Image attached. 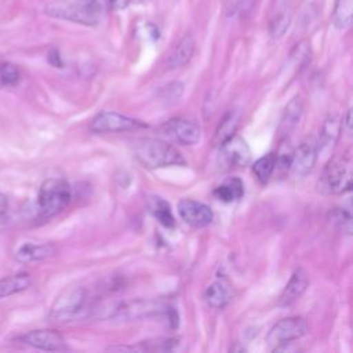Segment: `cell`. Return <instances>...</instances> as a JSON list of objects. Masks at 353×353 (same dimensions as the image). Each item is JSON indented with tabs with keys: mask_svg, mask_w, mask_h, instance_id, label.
I'll return each instance as SVG.
<instances>
[{
	"mask_svg": "<svg viewBox=\"0 0 353 353\" xmlns=\"http://www.w3.org/2000/svg\"><path fill=\"white\" fill-rule=\"evenodd\" d=\"M239 123H240V112L236 110V109L229 110L218 125V130H216V134H215V142L219 145L226 138L232 137L236 132Z\"/></svg>",
	"mask_w": 353,
	"mask_h": 353,
	"instance_id": "d4e9b609",
	"label": "cell"
},
{
	"mask_svg": "<svg viewBox=\"0 0 353 353\" xmlns=\"http://www.w3.org/2000/svg\"><path fill=\"white\" fill-rule=\"evenodd\" d=\"M113 10H123L130 4V0H108Z\"/></svg>",
	"mask_w": 353,
	"mask_h": 353,
	"instance_id": "e575fe53",
	"label": "cell"
},
{
	"mask_svg": "<svg viewBox=\"0 0 353 353\" xmlns=\"http://www.w3.org/2000/svg\"><path fill=\"white\" fill-rule=\"evenodd\" d=\"M317 157H319V153H317L316 139L306 138L305 141H302L298 149L294 150V157H292L290 170L296 178H303L313 170L317 161Z\"/></svg>",
	"mask_w": 353,
	"mask_h": 353,
	"instance_id": "4fadbf2b",
	"label": "cell"
},
{
	"mask_svg": "<svg viewBox=\"0 0 353 353\" xmlns=\"http://www.w3.org/2000/svg\"><path fill=\"white\" fill-rule=\"evenodd\" d=\"M309 331V324L302 316H290L279 320L266 335L269 350L277 352L284 349L292 341L305 336Z\"/></svg>",
	"mask_w": 353,
	"mask_h": 353,
	"instance_id": "8992f818",
	"label": "cell"
},
{
	"mask_svg": "<svg viewBox=\"0 0 353 353\" xmlns=\"http://www.w3.org/2000/svg\"><path fill=\"white\" fill-rule=\"evenodd\" d=\"M182 92H183V84L181 81H172L160 90L159 97L165 103H174L181 98Z\"/></svg>",
	"mask_w": 353,
	"mask_h": 353,
	"instance_id": "4dcf8cb0",
	"label": "cell"
},
{
	"mask_svg": "<svg viewBox=\"0 0 353 353\" xmlns=\"http://www.w3.org/2000/svg\"><path fill=\"white\" fill-rule=\"evenodd\" d=\"M19 79H21L19 69L14 63L11 62L0 63V90L15 87L19 83Z\"/></svg>",
	"mask_w": 353,
	"mask_h": 353,
	"instance_id": "f1b7e54d",
	"label": "cell"
},
{
	"mask_svg": "<svg viewBox=\"0 0 353 353\" xmlns=\"http://www.w3.org/2000/svg\"><path fill=\"white\" fill-rule=\"evenodd\" d=\"M32 285V277L28 273H15L0 279V299L28 290Z\"/></svg>",
	"mask_w": 353,
	"mask_h": 353,
	"instance_id": "ffe728a7",
	"label": "cell"
},
{
	"mask_svg": "<svg viewBox=\"0 0 353 353\" xmlns=\"http://www.w3.org/2000/svg\"><path fill=\"white\" fill-rule=\"evenodd\" d=\"M148 208L150 214L164 226V228H174L175 218L172 215L170 204L159 196H149L148 199Z\"/></svg>",
	"mask_w": 353,
	"mask_h": 353,
	"instance_id": "603a6c76",
	"label": "cell"
},
{
	"mask_svg": "<svg viewBox=\"0 0 353 353\" xmlns=\"http://www.w3.org/2000/svg\"><path fill=\"white\" fill-rule=\"evenodd\" d=\"M8 212V199L0 193V219H3Z\"/></svg>",
	"mask_w": 353,
	"mask_h": 353,
	"instance_id": "836d02e7",
	"label": "cell"
},
{
	"mask_svg": "<svg viewBox=\"0 0 353 353\" xmlns=\"http://www.w3.org/2000/svg\"><path fill=\"white\" fill-rule=\"evenodd\" d=\"M163 134L179 145H196L201 138V128L193 120L175 117L163 125Z\"/></svg>",
	"mask_w": 353,
	"mask_h": 353,
	"instance_id": "30bf717a",
	"label": "cell"
},
{
	"mask_svg": "<svg viewBox=\"0 0 353 353\" xmlns=\"http://www.w3.org/2000/svg\"><path fill=\"white\" fill-rule=\"evenodd\" d=\"M244 194V185H243V181L236 178V176H232V178H228L225 179L218 188H215L214 190V196L223 201V203H232V201H236L239 199H241Z\"/></svg>",
	"mask_w": 353,
	"mask_h": 353,
	"instance_id": "7402d4cb",
	"label": "cell"
},
{
	"mask_svg": "<svg viewBox=\"0 0 353 353\" xmlns=\"http://www.w3.org/2000/svg\"><path fill=\"white\" fill-rule=\"evenodd\" d=\"M294 148L290 142L288 138H283L281 143L277 149V152L274 153V171L277 170L280 174H285L290 171L291 168V163H292V157H294Z\"/></svg>",
	"mask_w": 353,
	"mask_h": 353,
	"instance_id": "484cf974",
	"label": "cell"
},
{
	"mask_svg": "<svg viewBox=\"0 0 353 353\" xmlns=\"http://www.w3.org/2000/svg\"><path fill=\"white\" fill-rule=\"evenodd\" d=\"M44 12L51 18L97 26L101 22L103 8L98 0H57L47 4Z\"/></svg>",
	"mask_w": 353,
	"mask_h": 353,
	"instance_id": "7a4b0ae2",
	"label": "cell"
},
{
	"mask_svg": "<svg viewBox=\"0 0 353 353\" xmlns=\"http://www.w3.org/2000/svg\"><path fill=\"white\" fill-rule=\"evenodd\" d=\"M178 214L188 225L199 229L208 226L214 219L211 208L193 199H182L178 203Z\"/></svg>",
	"mask_w": 353,
	"mask_h": 353,
	"instance_id": "7c38bea8",
	"label": "cell"
},
{
	"mask_svg": "<svg viewBox=\"0 0 353 353\" xmlns=\"http://www.w3.org/2000/svg\"><path fill=\"white\" fill-rule=\"evenodd\" d=\"M95 310L90 291L84 287H73L57 298L50 310V319L57 323H69L85 319Z\"/></svg>",
	"mask_w": 353,
	"mask_h": 353,
	"instance_id": "6da1fadb",
	"label": "cell"
},
{
	"mask_svg": "<svg viewBox=\"0 0 353 353\" xmlns=\"http://www.w3.org/2000/svg\"><path fill=\"white\" fill-rule=\"evenodd\" d=\"M342 132V121L336 114H330L321 124L319 138L316 139L317 153L328 154L336 145Z\"/></svg>",
	"mask_w": 353,
	"mask_h": 353,
	"instance_id": "5bb4252c",
	"label": "cell"
},
{
	"mask_svg": "<svg viewBox=\"0 0 353 353\" xmlns=\"http://www.w3.org/2000/svg\"><path fill=\"white\" fill-rule=\"evenodd\" d=\"M196 50V41L193 39V36L190 33L185 34L179 43L176 44V47L172 50V52L170 54L168 58V66L171 69H176L181 66H185L193 57Z\"/></svg>",
	"mask_w": 353,
	"mask_h": 353,
	"instance_id": "ac0fdd59",
	"label": "cell"
},
{
	"mask_svg": "<svg viewBox=\"0 0 353 353\" xmlns=\"http://www.w3.org/2000/svg\"><path fill=\"white\" fill-rule=\"evenodd\" d=\"M353 17V0H336L334 12H332V22L336 29H346L352 23Z\"/></svg>",
	"mask_w": 353,
	"mask_h": 353,
	"instance_id": "cb8c5ba5",
	"label": "cell"
},
{
	"mask_svg": "<svg viewBox=\"0 0 353 353\" xmlns=\"http://www.w3.org/2000/svg\"><path fill=\"white\" fill-rule=\"evenodd\" d=\"M204 298H205V302L208 306H211L214 309H222L230 302L232 292L223 281L216 280L207 287V290L204 292Z\"/></svg>",
	"mask_w": 353,
	"mask_h": 353,
	"instance_id": "44dd1931",
	"label": "cell"
},
{
	"mask_svg": "<svg viewBox=\"0 0 353 353\" xmlns=\"http://www.w3.org/2000/svg\"><path fill=\"white\" fill-rule=\"evenodd\" d=\"M251 160V150L247 142L233 134L219 143V165L222 170H234L247 165Z\"/></svg>",
	"mask_w": 353,
	"mask_h": 353,
	"instance_id": "ba28073f",
	"label": "cell"
},
{
	"mask_svg": "<svg viewBox=\"0 0 353 353\" xmlns=\"http://www.w3.org/2000/svg\"><path fill=\"white\" fill-rule=\"evenodd\" d=\"M274 153H268L262 157H259L254 164H252V172L255 174L256 179L261 183H268L270 176L274 172Z\"/></svg>",
	"mask_w": 353,
	"mask_h": 353,
	"instance_id": "4316f807",
	"label": "cell"
},
{
	"mask_svg": "<svg viewBox=\"0 0 353 353\" xmlns=\"http://www.w3.org/2000/svg\"><path fill=\"white\" fill-rule=\"evenodd\" d=\"M330 218L342 232H352V214L349 208H334L330 212Z\"/></svg>",
	"mask_w": 353,
	"mask_h": 353,
	"instance_id": "f546056e",
	"label": "cell"
},
{
	"mask_svg": "<svg viewBox=\"0 0 353 353\" xmlns=\"http://www.w3.org/2000/svg\"><path fill=\"white\" fill-rule=\"evenodd\" d=\"M142 127H146V124L132 117H128L125 114H121L117 112H109V110L98 113L90 123V130L97 134L125 132V131H134Z\"/></svg>",
	"mask_w": 353,
	"mask_h": 353,
	"instance_id": "9c48e42d",
	"label": "cell"
},
{
	"mask_svg": "<svg viewBox=\"0 0 353 353\" xmlns=\"http://www.w3.org/2000/svg\"><path fill=\"white\" fill-rule=\"evenodd\" d=\"M307 285H309L307 273L302 268H298L291 274L288 283L285 284V287H284V290H283V292L279 298L277 305L280 307H288V306L294 305L303 295Z\"/></svg>",
	"mask_w": 353,
	"mask_h": 353,
	"instance_id": "9a60e30c",
	"label": "cell"
},
{
	"mask_svg": "<svg viewBox=\"0 0 353 353\" xmlns=\"http://www.w3.org/2000/svg\"><path fill=\"white\" fill-rule=\"evenodd\" d=\"M72 199V188L63 178H48L39 189L37 205L40 216L47 219L63 211Z\"/></svg>",
	"mask_w": 353,
	"mask_h": 353,
	"instance_id": "5b68a950",
	"label": "cell"
},
{
	"mask_svg": "<svg viewBox=\"0 0 353 353\" xmlns=\"http://www.w3.org/2000/svg\"><path fill=\"white\" fill-rule=\"evenodd\" d=\"M341 121H342V131L350 134V131H352V109H347L345 116H342Z\"/></svg>",
	"mask_w": 353,
	"mask_h": 353,
	"instance_id": "d6a6232c",
	"label": "cell"
},
{
	"mask_svg": "<svg viewBox=\"0 0 353 353\" xmlns=\"http://www.w3.org/2000/svg\"><path fill=\"white\" fill-rule=\"evenodd\" d=\"M291 23V14L290 11L285 8V10H281L279 11L270 21L269 23V33L273 39H280L284 36V33L287 32L288 26Z\"/></svg>",
	"mask_w": 353,
	"mask_h": 353,
	"instance_id": "83f0119b",
	"label": "cell"
},
{
	"mask_svg": "<svg viewBox=\"0 0 353 353\" xmlns=\"http://www.w3.org/2000/svg\"><path fill=\"white\" fill-rule=\"evenodd\" d=\"M135 159L149 170H157L171 165H185L186 160L181 152L160 139L145 138L141 139L134 148Z\"/></svg>",
	"mask_w": 353,
	"mask_h": 353,
	"instance_id": "3957f363",
	"label": "cell"
},
{
	"mask_svg": "<svg viewBox=\"0 0 353 353\" xmlns=\"http://www.w3.org/2000/svg\"><path fill=\"white\" fill-rule=\"evenodd\" d=\"M303 110V101L301 95H295L285 105L280 119V134L283 138H288L296 128Z\"/></svg>",
	"mask_w": 353,
	"mask_h": 353,
	"instance_id": "e0dca14e",
	"label": "cell"
},
{
	"mask_svg": "<svg viewBox=\"0 0 353 353\" xmlns=\"http://www.w3.org/2000/svg\"><path fill=\"white\" fill-rule=\"evenodd\" d=\"M19 342L34 349L58 352L68 349L66 341L57 330H33L19 336Z\"/></svg>",
	"mask_w": 353,
	"mask_h": 353,
	"instance_id": "8fae6325",
	"label": "cell"
},
{
	"mask_svg": "<svg viewBox=\"0 0 353 353\" xmlns=\"http://www.w3.org/2000/svg\"><path fill=\"white\" fill-rule=\"evenodd\" d=\"M178 345V339L175 338H156L149 341H142L137 345L131 346H110L109 350H128V352H165L172 350Z\"/></svg>",
	"mask_w": 353,
	"mask_h": 353,
	"instance_id": "d6986e66",
	"label": "cell"
},
{
	"mask_svg": "<svg viewBox=\"0 0 353 353\" xmlns=\"http://www.w3.org/2000/svg\"><path fill=\"white\" fill-rule=\"evenodd\" d=\"M168 309L167 306L161 305L157 301L152 299H138L130 302H121L119 305L112 306L110 312H108L106 317L117 319L123 321L146 319L150 316H157L160 313H165Z\"/></svg>",
	"mask_w": 353,
	"mask_h": 353,
	"instance_id": "52a82bcc",
	"label": "cell"
},
{
	"mask_svg": "<svg viewBox=\"0 0 353 353\" xmlns=\"http://www.w3.org/2000/svg\"><path fill=\"white\" fill-rule=\"evenodd\" d=\"M352 157L349 152L335 154L325 164L317 182V189L323 194H339L352 188Z\"/></svg>",
	"mask_w": 353,
	"mask_h": 353,
	"instance_id": "277c9868",
	"label": "cell"
},
{
	"mask_svg": "<svg viewBox=\"0 0 353 353\" xmlns=\"http://www.w3.org/2000/svg\"><path fill=\"white\" fill-rule=\"evenodd\" d=\"M255 4H256V0H236V3H234V11H236L239 15L244 17V15L250 14V12L254 10Z\"/></svg>",
	"mask_w": 353,
	"mask_h": 353,
	"instance_id": "1f68e13d",
	"label": "cell"
},
{
	"mask_svg": "<svg viewBox=\"0 0 353 353\" xmlns=\"http://www.w3.org/2000/svg\"><path fill=\"white\" fill-rule=\"evenodd\" d=\"M291 1H292V0H279V4H280L281 7H284L283 10H285V7H287Z\"/></svg>",
	"mask_w": 353,
	"mask_h": 353,
	"instance_id": "d590c367",
	"label": "cell"
},
{
	"mask_svg": "<svg viewBox=\"0 0 353 353\" xmlns=\"http://www.w3.org/2000/svg\"><path fill=\"white\" fill-rule=\"evenodd\" d=\"M58 248L52 243H23L15 252V259L22 263H32L48 259L57 254Z\"/></svg>",
	"mask_w": 353,
	"mask_h": 353,
	"instance_id": "2e32d148",
	"label": "cell"
}]
</instances>
